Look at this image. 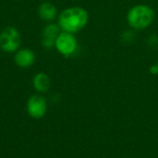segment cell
Returning a JSON list of instances; mask_svg holds the SVG:
<instances>
[{"label": "cell", "instance_id": "obj_1", "mask_svg": "<svg viewBox=\"0 0 158 158\" xmlns=\"http://www.w3.org/2000/svg\"><path fill=\"white\" fill-rule=\"evenodd\" d=\"M88 22V13L80 6L63 10L58 17V26L63 31L74 33L81 31Z\"/></svg>", "mask_w": 158, "mask_h": 158}, {"label": "cell", "instance_id": "obj_2", "mask_svg": "<svg viewBox=\"0 0 158 158\" xmlns=\"http://www.w3.org/2000/svg\"><path fill=\"white\" fill-rule=\"evenodd\" d=\"M154 19V11L151 7L139 5L132 7L128 13V21L130 25L137 30L144 29L149 26Z\"/></svg>", "mask_w": 158, "mask_h": 158}, {"label": "cell", "instance_id": "obj_3", "mask_svg": "<svg viewBox=\"0 0 158 158\" xmlns=\"http://www.w3.org/2000/svg\"><path fill=\"white\" fill-rule=\"evenodd\" d=\"M21 44L19 31L11 26L6 27L0 32V48L6 53L17 52Z\"/></svg>", "mask_w": 158, "mask_h": 158}, {"label": "cell", "instance_id": "obj_4", "mask_svg": "<svg viewBox=\"0 0 158 158\" xmlns=\"http://www.w3.org/2000/svg\"><path fill=\"white\" fill-rule=\"evenodd\" d=\"M55 46L60 54L69 56L76 51L77 41L72 33L63 31L57 36Z\"/></svg>", "mask_w": 158, "mask_h": 158}, {"label": "cell", "instance_id": "obj_5", "mask_svg": "<svg viewBox=\"0 0 158 158\" xmlns=\"http://www.w3.org/2000/svg\"><path fill=\"white\" fill-rule=\"evenodd\" d=\"M46 110L47 103L43 96L34 94L29 98L27 102V112L31 118H41L45 115Z\"/></svg>", "mask_w": 158, "mask_h": 158}, {"label": "cell", "instance_id": "obj_6", "mask_svg": "<svg viewBox=\"0 0 158 158\" xmlns=\"http://www.w3.org/2000/svg\"><path fill=\"white\" fill-rule=\"evenodd\" d=\"M60 34V27L54 23L47 24L43 30L42 45L46 49H50L55 46L56 40Z\"/></svg>", "mask_w": 158, "mask_h": 158}, {"label": "cell", "instance_id": "obj_7", "mask_svg": "<svg viewBox=\"0 0 158 158\" xmlns=\"http://www.w3.org/2000/svg\"><path fill=\"white\" fill-rule=\"evenodd\" d=\"M15 63L22 69L31 67L35 62V54L29 48L19 49L15 54Z\"/></svg>", "mask_w": 158, "mask_h": 158}, {"label": "cell", "instance_id": "obj_8", "mask_svg": "<svg viewBox=\"0 0 158 158\" xmlns=\"http://www.w3.org/2000/svg\"><path fill=\"white\" fill-rule=\"evenodd\" d=\"M38 14L39 17L45 20V21H51L53 20L57 14V9L55 5L49 2L42 3L38 7Z\"/></svg>", "mask_w": 158, "mask_h": 158}, {"label": "cell", "instance_id": "obj_9", "mask_svg": "<svg viewBox=\"0 0 158 158\" xmlns=\"http://www.w3.org/2000/svg\"><path fill=\"white\" fill-rule=\"evenodd\" d=\"M32 85L33 88L40 93H45L50 89L51 86V81L50 78L44 72L37 73L32 80Z\"/></svg>", "mask_w": 158, "mask_h": 158}, {"label": "cell", "instance_id": "obj_10", "mask_svg": "<svg viewBox=\"0 0 158 158\" xmlns=\"http://www.w3.org/2000/svg\"><path fill=\"white\" fill-rule=\"evenodd\" d=\"M150 71H151V73H153V74H158V63L156 66L151 67Z\"/></svg>", "mask_w": 158, "mask_h": 158}]
</instances>
